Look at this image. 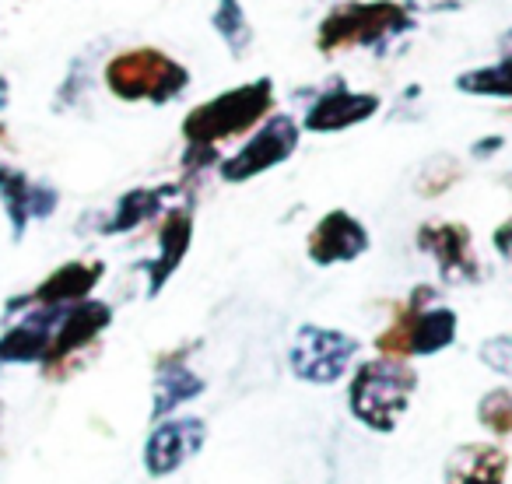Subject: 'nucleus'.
<instances>
[{
    "label": "nucleus",
    "mask_w": 512,
    "mask_h": 484,
    "mask_svg": "<svg viewBox=\"0 0 512 484\" xmlns=\"http://www.w3.org/2000/svg\"><path fill=\"white\" fill-rule=\"evenodd\" d=\"M418 390V372L404 358H372L348 383V407L372 432H393Z\"/></svg>",
    "instance_id": "nucleus-1"
},
{
    "label": "nucleus",
    "mask_w": 512,
    "mask_h": 484,
    "mask_svg": "<svg viewBox=\"0 0 512 484\" xmlns=\"http://www.w3.org/2000/svg\"><path fill=\"white\" fill-rule=\"evenodd\" d=\"M274 106V81L256 78L249 85L228 88V92L214 95L211 102H200L190 109L183 120V141L197 144V148H218L228 137H239L253 130L256 123H264V116Z\"/></svg>",
    "instance_id": "nucleus-2"
},
{
    "label": "nucleus",
    "mask_w": 512,
    "mask_h": 484,
    "mask_svg": "<svg viewBox=\"0 0 512 484\" xmlns=\"http://www.w3.org/2000/svg\"><path fill=\"white\" fill-rule=\"evenodd\" d=\"M456 330H460V320L453 309L442 306L435 288L418 285L404 313L376 337V348L386 358H428L446 351L456 341Z\"/></svg>",
    "instance_id": "nucleus-3"
},
{
    "label": "nucleus",
    "mask_w": 512,
    "mask_h": 484,
    "mask_svg": "<svg viewBox=\"0 0 512 484\" xmlns=\"http://www.w3.org/2000/svg\"><path fill=\"white\" fill-rule=\"evenodd\" d=\"M190 85V71L165 57L162 50H127L116 53L106 64V88L123 102H151V106H165V102L179 99Z\"/></svg>",
    "instance_id": "nucleus-4"
},
{
    "label": "nucleus",
    "mask_w": 512,
    "mask_h": 484,
    "mask_svg": "<svg viewBox=\"0 0 512 484\" xmlns=\"http://www.w3.org/2000/svg\"><path fill=\"white\" fill-rule=\"evenodd\" d=\"M414 18L404 4L393 0H376V4H341L320 25L316 46L323 53L344 50V46H372L376 50L386 39H397L411 32Z\"/></svg>",
    "instance_id": "nucleus-5"
},
{
    "label": "nucleus",
    "mask_w": 512,
    "mask_h": 484,
    "mask_svg": "<svg viewBox=\"0 0 512 484\" xmlns=\"http://www.w3.org/2000/svg\"><path fill=\"white\" fill-rule=\"evenodd\" d=\"M358 348L362 344L351 334L334 327H316L306 323L299 327V334L292 337V348H288V369L295 379L309 386H334L348 376V369L355 365Z\"/></svg>",
    "instance_id": "nucleus-6"
},
{
    "label": "nucleus",
    "mask_w": 512,
    "mask_h": 484,
    "mask_svg": "<svg viewBox=\"0 0 512 484\" xmlns=\"http://www.w3.org/2000/svg\"><path fill=\"white\" fill-rule=\"evenodd\" d=\"M299 134H302V127L292 116H285V113L267 116V120L253 130V137H249L232 158H225V162L218 165L221 179H225V183H249V179L278 169L281 162H288V158L295 155Z\"/></svg>",
    "instance_id": "nucleus-7"
},
{
    "label": "nucleus",
    "mask_w": 512,
    "mask_h": 484,
    "mask_svg": "<svg viewBox=\"0 0 512 484\" xmlns=\"http://www.w3.org/2000/svg\"><path fill=\"white\" fill-rule=\"evenodd\" d=\"M418 250L435 260L439 278L449 281V285H474V281H481V264H477L467 225H456V221H425L418 228Z\"/></svg>",
    "instance_id": "nucleus-8"
},
{
    "label": "nucleus",
    "mask_w": 512,
    "mask_h": 484,
    "mask_svg": "<svg viewBox=\"0 0 512 484\" xmlns=\"http://www.w3.org/2000/svg\"><path fill=\"white\" fill-rule=\"evenodd\" d=\"M207 442V421L204 418H165L144 442V470L151 477H169L176 474L183 463L204 449Z\"/></svg>",
    "instance_id": "nucleus-9"
},
{
    "label": "nucleus",
    "mask_w": 512,
    "mask_h": 484,
    "mask_svg": "<svg viewBox=\"0 0 512 484\" xmlns=\"http://www.w3.org/2000/svg\"><path fill=\"white\" fill-rule=\"evenodd\" d=\"M67 306H25L18 323L0 334V365H36L46 362L60 316Z\"/></svg>",
    "instance_id": "nucleus-10"
},
{
    "label": "nucleus",
    "mask_w": 512,
    "mask_h": 484,
    "mask_svg": "<svg viewBox=\"0 0 512 484\" xmlns=\"http://www.w3.org/2000/svg\"><path fill=\"white\" fill-rule=\"evenodd\" d=\"M372 246L369 239V228L348 211H330L316 221V228L309 232V260L316 267H334V264H351V260L365 257Z\"/></svg>",
    "instance_id": "nucleus-11"
},
{
    "label": "nucleus",
    "mask_w": 512,
    "mask_h": 484,
    "mask_svg": "<svg viewBox=\"0 0 512 484\" xmlns=\"http://www.w3.org/2000/svg\"><path fill=\"white\" fill-rule=\"evenodd\" d=\"M102 274H106L102 260H67L39 288H32L22 299L8 302V313H22L25 306H78V302L92 299Z\"/></svg>",
    "instance_id": "nucleus-12"
},
{
    "label": "nucleus",
    "mask_w": 512,
    "mask_h": 484,
    "mask_svg": "<svg viewBox=\"0 0 512 484\" xmlns=\"http://www.w3.org/2000/svg\"><path fill=\"white\" fill-rule=\"evenodd\" d=\"M113 323V306L99 299H85L78 306H67L64 316H60L57 330H53V344L50 355H46L43 365H64L67 358H74L78 351H85L88 344H95L102 337V330Z\"/></svg>",
    "instance_id": "nucleus-13"
},
{
    "label": "nucleus",
    "mask_w": 512,
    "mask_h": 484,
    "mask_svg": "<svg viewBox=\"0 0 512 484\" xmlns=\"http://www.w3.org/2000/svg\"><path fill=\"white\" fill-rule=\"evenodd\" d=\"M379 113V95L355 92V88H330L306 109L302 127L309 134H341L348 127L372 120Z\"/></svg>",
    "instance_id": "nucleus-14"
},
{
    "label": "nucleus",
    "mask_w": 512,
    "mask_h": 484,
    "mask_svg": "<svg viewBox=\"0 0 512 484\" xmlns=\"http://www.w3.org/2000/svg\"><path fill=\"white\" fill-rule=\"evenodd\" d=\"M190 242H193V218L190 211H179L172 207L165 214L162 228H158V253L155 260L144 264V274H148V295H158L165 288V281L179 271V264L186 260L190 253Z\"/></svg>",
    "instance_id": "nucleus-15"
},
{
    "label": "nucleus",
    "mask_w": 512,
    "mask_h": 484,
    "mask_svg": "<svg viewBox=\"0 0 512 484\" xmlns=\"http://www.w3.org/2000/svg\"><path fill=\"white\" fill-rule=\"evenodd\" d=\"M505 470H509V453L502 446H488V442H467V446L453 449L446 460V484H505Z\"/></svg>",
    "instance_id": "nucleus-16"
},
{
    "label": "nucleus",
    "mask_w": 512,
    "mask_h": 484,
    "mask_svg": "<svg viewBox=\"0 0 512 484\" xmlns=\"http://www.w3.org/2000/svg\"><path fill=\"white\" fill-rule=\"evenodd\" d=\"M207 390V383L183 362V358H162L155 372V386H151V421H165L172 411L183 404L197 400Z\"/></svg>",
    "instance_id": "nucleus-17"
},
{
    "label": "nucleus",
    "mask_w": 512,
    "mask_h": 484,
    "mask_svg": "<svg viewBox=\"0 0 512 484\" xmlns=\"http://www.w3.org/2000/svg\"><path fill=\"white\" fill-rule=\"evenodd\" d=\"M179 186H137V190H127L120 200H116L113 214L102 225V235H123L141 228L144 221L158 218L165 207V200L176 197Z\"/></svg>",
    "instance_id": "nucleus-18"
},
{
    "label": "nucleus",
    "mask_w": 512,
    "mask_h": 484,
    "mask_svg": "<svg viewBox=\"0 0 512 484\" xmlns=\"http://www.w3.org/2000/svg\"><path fill=\"white\" fill-rule=\"evenodd\" d=\"M32 190H36V179H29L15 165L0 162V204H4L15 239H22L25 228L32 225Z\"/></svg>",
    "instance_id": "nucleus-19"
},
{
    "label": "nucleus",
    "mask_w": 512,
    "mask_h": 484,
    "mask_svg": "<svg viewBox=\"0 0 512 484\" xmlns=\"http://www.w3.org/2000/svg\"><path fill=\"white\" fill-rule=\"evenodd\" d=\"M456 88L467 95H481V99H512V53H505L498 64L460 74Z\"/></svg>",
    "instance_id": "nucleus-20"
},
{
    "label": "nucleus",
    "mask_w": 512,
    "mask_h": 484,
    "mask_svg": "<svg viewBox=\"0 0 512 484\" xmlns=\"http://www.w3.org/2000/svg\"><path fill=\"white\" fill-rule=\"evenodd\" d=\"M211 25H214V32L225 39V46L235 53V57H242V53L253 46V25H249L239 0H218V8H214V15H211Z\"/></svg>",
    "instance_id": "nucleus-21"
},
{
    "label": "nucleus",
    "mask_w": 512,
    "mask_h": 484,
    "mask_svg": "<svg viewBox=\"0 0 512 484\" xmlns=\"http://www.w3.org/2000/svg\"><path fill=\"white\" fill-rule=\"evenodd\" d=\"M477 421H481L488 432L509 435L512 432V390H491L477 404Z\"/></svg>",
    "instance_id": "nucleus-22"
},
{
    "label": "nucleus",
    "mask_w": 512,
    "mask_h": 484,
    "mask_svg": "<svg viewBox=\"0 0 512 484\" xmlns=\"http://www.w3.org/2000/svg\"><path fill=\"white\" fill-rule=\"evenodd\" d=\"M481 362L488 365L491 372H498V376L512 379V334H495L488 337V341L481 344Z\"/></svg>",
    "instance_id": "nucleus-23"
},
{
    "label": "nucleus",
    "mask_w": 512,
    "mask_h": 484,
    "mask_svg": "<svg viewBox=\"0 0 512 484\" xmlns=\"http://www.w3.org/2000/svg\"><path fill=\"white\" fill-rule=\"evenodd\" d=\"M491 242H495V250L502 260H509L512 264V218L502 221V225L495 228V235H491Z\"/></svg>",
    "instance_id": "nucleus-24"
},
{
    "label": "nucleus",
    "mask_w": 512,
    "mask_h": 484,
    "mask_svg": "<svg viewBox=\"0 0 512 484\" xmlns=\"http://www.w3.org/2000/svg\"><path fill=\"white\" fill-rule=\"evenodd\" d=\"M8 102H11V85H8V78L0 74V113L8 109Z\"/></svg>",
    "instance_id": "nucleus-25"
}]
</instances>
